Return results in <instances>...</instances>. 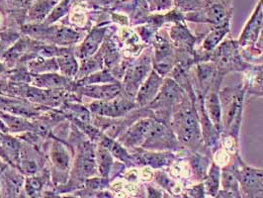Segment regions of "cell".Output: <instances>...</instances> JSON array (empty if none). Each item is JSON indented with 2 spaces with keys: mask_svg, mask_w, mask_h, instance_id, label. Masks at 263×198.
Returning <instances> with one entry per match:
<instances>
[{
  "mask_svg": "<svg viewBox=\"0 0 263 198\" xmlns=\"http://www.w3.org/2000/svg\"><path fill=\"white\" fill-rule=\"evenodd\" d=\"M171 129L181 145L192 152L207 154L208 150L204 144L200 118L194 102L187 94L175 106L171 122Z\"/></svg>",
  "mask_w": 263,
  "mask_h": 198,
  "instance_id": "6da1fadb",
  "label": "cell"
},
{
  "mask_svg": "<svg viewBox=\"0 0 263 198\" xmlns=\"http://www.w3.org/2000/svg\"><path fill=\"white\" fill-rule=\"evenodd\" d=\"M79 128L74 125L73 132L70 135V140L73 141L70 147L77 150L76 159L70 170L69 178L64 185H59L58 188L61 190L66 188V191L73 190L84 185L86 179L90 178L97 171L96 165V144L90 140H84V138H79Z\"/></svg>",
  "mask_w": 263,
  "mask_h": 198,
  "instance_id": "7a4b0ae2",
  "label": "cell"
},
{
  "mask_svg": "<svg viewBox=\"0 0 263 198\" xmlns=\"http://www.w3.org/2000/svg\"><path fill=\"white\" fill-rule=\"evenodd\" d=\"M246 92L247 87L243 83L234 87H227L220 93V98L222 99L224 107L223 131H224V136L233 137L236 140H238Z\"/></svg>",
  "mask_w": 263,
  "mask_h": 198,
  "instance_id": "3957f363",
  "label": "cell"
},
{
  "mask_svg": "<svg viewBox=\"0 0 263 198\" xmlns=\"http://www.w3.org/2000/svg\"><path fill=\"white\" fill-rule=\"evenodd\" d=\"M187 93L173 79H165L158 96L148 107L154 112V117L159 122L171 126L173 110Z\"/></svg>",
  "mask_w": 263,
  "mask_h": 198,
  "instance_id": "277c9868",
  "label": "cell"
},
{
  "mask_svg": "<svg viewBox=\"0 0 263 198\" xmlns=\"http://www.w3.org/2000/svg\"><path fill=\"white\" fill-rule=\"evenodd\" d=\"M240 47L236 41L227 40L220 44L210 56L212 62L219 71L224 77L232 71H250L261 68L263 66H253L245 62L239 53Z\"/></svg>",
  "mask_w": 263,
  "mask_h": 198,
  "instance_id": "5b68a950",
  "label": "cell"
},
{
  "mask_svg": "<svg viewBox=\"0 0 263 198\" xmlns=\"http://www.w3.org/2000/svg\"><path fill=\"white\" fill-rule=\"evenodd\" d=\"M153 59L151 52L143 53L137 60H134L126 69L122 83L123 94L135 100L139 88L153 70Z\"/></svg>",
  "mask_w": 263,
  "mask_h": 198,
  "instance_id": "8992f818",
  "label": "cell"
},
{
  "mask_svg": "<svg viewBox=\"0 0 263 198\" xmlns=\"http://www.w3.org/2000/svg\"><path fill=\"white\" fill-rule=\"evenodd\" d=\"M52 141L49 148V158L52 164V169L54 173L53 183L58 185H65L69 178L71 168V154L69 150V144L55 138L53 135L51 137Z\"/></svg>",
  "mask_w": 263,
  "mask_h": 198,
  "instance_id": "52a82bcc",
  "label": "cell"
},
{
  "mask_svg": "<svg viewBox=\"0 0 263 198\" xmlns=\"http://www.w3.org/2000/svg\"><path fill=\"white\" fill-rule=\"evenodd\" d=\"M231 170L241 185L245 196L263 198V170L247 167L238 157Z\"/></svg>",
  "mask_w": 263,
  "mask_h": 198,
  "instance_id": "ba28073f",
  "label": "cell"
},
{
  "mask_svg": "<svg viewBox=\"0 0 263 198\" xmlns=\"http://www.w3.org/2000/svg\"><path fill=\"white\" fill-rule=\"evenodd\" d=\"M136 108H140L136 101L125 96L123 93L114 99L105 101L95 100L88 105L91 114L112 119L125 117Z\"/></svg>",
  "mask_w": 263,
  "mask_h": 198,
  "instance_id": "9c48e42d",
  "label": "cell"
},
{
  "mask_svg": "<svg viewBox=\"0 0 263 198\" xmlns=\"http://www.w3.org/2000/svg\"><path fill=\"white\" fill-rule=\"evenodd\" d=\"M155 121L154 117L138 119L119 136V143L129 150L142 147Z\"/></svg>",
  "mask_w": 263,
  "mask_h": 198,
  "instance_id": "30bf717a",
  "label": "cell"
},
{
  "mask_svg": "<svg viewBox=\"0 0 263 198\" xmlns=\"http://www.w3.org/2000/svg\"><path fill=\"white\" fill-rule=\"evenodd\" d=\"M263 28L262 4L259 3L253 14L251 15L249 22L245 27L240 38L237 41L242 53L250 52L254 49L257 41L260 37Z\"/></svg>",
  "mask_w": 263,
  "mask_h": 198,
  "instance_id": "8fae6325",
  "label": "cell"
},
{
  "mask_svg": "<svg viewBox=\"0 0 263 198\" xmlns=\"http://www.w3.org/2000/svg\"><path fill=\"white\" fill-rule=\"evenodd\" d=\"M134 157L136 166H148L154 169H160L170 166L174 160L175 156L171 152H154L145 150L141 147L130 150Z\"/></svg>",
  "mask_w": 263,
  "mask_h": 198,
  "instance_id": "7c38bea8",
  "label": "cell"
},
{
  "mask_svg": "<svg viewBox=\"0 0 263 198\" xmlns=\"http://www.w3.org/2000/svg\"><path fill=\"white\" fill-rule=\"evenodd\" d=\"M77 86V85H76ZM73 92L90 97L95 100L105 101L111 100L120 96L123 93L122 83H105V84H91V85H81L77 86Z\"/></svg>",
  "mask_w": 263,
  "mask_h": 198,
  "instance_id": "4fadbf2b",
  "label": "cell"
},
{
  "mask_svg": "<svg viewBox=\"0 0 263 198\" xmlns=\"http://www.w3.org/2000/svg\"><path fill=\"white\" fill-rule=\"evenodd\" d=\"M222 81H217L204 96V106L208 117L218 132H223V113L220 98V86Z\"/></svg>",
  "mask_w": 263,
  "mask_h": 198,
  "instance_id": "5bb4252c",
  "label": "cell"
},
{
  "mask_svg": "<svg viewBox=\"0 0 263 198\" xmlns=\"http://www.w3.org/2000/svg\"><path fill=\"white\" fill-rule=\"evenodd\" d=\"M163 84V78L153 69L136 95L135 101L138 107H146L158 96Z\"/></svg>",
  "mask_w": 263,
  "mask_h": 198,
  "instance_id": "9a60e30c",
  "label": "cell"
},
{
  "mask_svg": "<svg viewBox=\"0 0 263 198\" xmlns=\"http://www.w3.org/2000/svg\"><path fill=\"white\" fill-rule=\"evenodd\" d=\"M170 37L176 51L190 53L193 57L195 53L194 47L198 41L202 39V37H195L192 35L187 27L179 22L171 28Z\"/></svg>",
  "mask_w": 263,
  "mask_h": 198,
  "instance_id": "2e32d148",
  "label": "cell"
},
{
  "mask_svg": "<svg viewBox=\"0 0 263 198\" xmlns=\"http://www.w3.org/2000/svg\"><path fill=\"white\" fill-rule=\"evenodd\" d=\"M31 83L39 88L47 89H64L67 92H73V83L70 79L65 76H61L54 73L32 75L31 74Z\"/></svg>",
  "mask_w": 263,
  "mask_h": 198,
  "instance_id": "e0dca14e",
  "label": "cell"
},
{
  "mask_svg": "<svg viewBox=\"0 0 263 198\" xmlns=\"http://www.w3.org/2000/svg\"><path fill=\"white\" fill-rule=\"evenodd\" d=\"M105 29H97L92 31L83 43L79 44L74 49V56L79 60H83L89 57H92L99 49L102 41L105 37Z\"/></svg>",
  "mask_w": 263,
  "mask_h": 198,
  "instance_id": "ac0fdd59",
  "label": "cell"
},
{
  "mask_svg": "<svg viewBox=\"0 0 263 198\" xmlns=\"http://www.w3.org/2000/svg\"><path fill=\"white\" fill-rule=\"evenodd\" d=\"M0 118L4 122L8 133L18 134V133L32 132L33 123L27 118L17 116L8 112L0 111Z\"/></svg>",
  "mask_w": 263,
  "mask_h": 198,
  "instance_id": "d6986e66",
  "label": "cell"
},
{
  "mask_svg": "<svg viewBox=\"0 0 263 198\" xmlns=\"http://www.w3.org/2000/svg\"><path fill=\"white\" fill-rule=\"evenodd\" d=\"M28 68L32 75L49 74L60 70L57 58H43L39 56L30 61Z\"/></svg>",
  "mask_w": 263,
  "mask_h": 198,
  "instance_id": "ffe728a7",
  "label": "cell"
},
{
  "mask_svg": "<svg viewBox=\"0 0 263 198\" xmlns=\"http://www.w3.org/2000/svg\"><path fill=\"white\" fill-rule=\"evenodd\" d=\"M229 31H230V20L228 18L222 25L217 26V28L212 30L206 36V38L202 44V50L207 53H212L219 46V44L228 34Z\"/></svg>",
  "mask_w": 263,
  "mask_h": 198,
  "instance_id": "44dd1931",
  "label": "cell"
},
{
  "mask_svg": "<svg viewBox=\"0 0 263 198\" xmlns=\"http://www.w3.org/2000/svg\"><path fill=\"white\" fill-rule=\"evenodd\" d=\"M96 165L97 171L102 177L109 178V175L113 171L114 160L113 156L108 149L102 145H96Z\"/></svg>",
  "mask_w": 263,
  "mask_h": 198,
  "instance_id": "7402d4cb",
  "label": "cell"
},
{
  "mask_svg": "<svg viewBox=\"0 0 263 198\" xmlns=\"http://www.w3.org/2000/svg\"><path fill=\"white\" fill-rule=\"evenodd\" d=\"M47 173H43L42 175H32L26 176L25 185H24V194L27 198H39L40 194L45 185L47 184Z\"/></svg>",
  "mask_w": 263,
  "mask_h": 198,
  "instance_id": "603a6c76",
  "label": "cell"
},
{
  "mask_svg": "<svg viewBox=\"0 0 263 198\" xmlns=\"http://www.w3.org/2000/svg\"><path fill=\"white\" fill-rule=\"evenodd\" d=\"M119 82V80L113 77V75L108 70H98L93 73L91 75L79 79L77 86L81 85H91V84H105V83H115Z\"/></svg>",
  "mask_w": 263,
  "mask_h": 198,
  "instance_id": "cb8c5ba5",
  "label": "cell"
},
{
  "mask_svg": "<svg viewBox=\"0 0 263 198\" xmlns=\"http://www.w3.org/2000/svg\"><path fill=\"white\" fill-rule=\"evenodd\" d=\"M60 70L62 71L63 76L66 78H77L79 73V65L77 58L74 57V53H69L66 56H63L60 58H57Z\"/></svg>",
  "mask_w": 263,
  "mask_h": 198,
  "instance_id": "d4e9b609",
  "label": "cell"
},
{
  "mask_svg": "<svg viewBox=\"0 0 263 198\" xmlns=\"http://www.w3.org/2000/svg\"><path fill=\"white\" fill-rule=\"evenodd\" d=\"M189 163L191 165V170H193L194 174L197 177H205L207 169L210 163V158L206 156H204L205 154H201L198 152H192L190 151L189 153Z\"/></svg>",
  "mask_w": 263,
  "mask_h": 198,
  "instance_id": "484cf974",
  "label": "cell"
},
{
  "mask_svg": "<svg viewBox=\"0 0 263 198\" xmlns=\"http://www.w3.org/2000/svg\"><path fill=\"white\" fill-rule=\"evenodd\" d=\"M220 177H221V170L219 165L213 163L211 166L210 171L207 175L206 179V192L211 197H215L218 193V189L220 186Z\"/></svg>",
  "mask_w": 263,
  "mask_h": 198,
  "instance_id": "4316f807",
  "label": "cell"
},
{
  "mask_svg": "<svg viewBox=\"0 0 263 198\" xmlns=\"http://www.w3.org/2000/svg\"><path fill=\"white\" fill-rule=\"evenodd\" d=\"M254 76L245 84L248 93L256 96H263V67L253 70Z\"/></svg>",
  "mask_w": 263,
  "mask_h": 198,
  "instance_id": "83f0119b",
  "label": "cell"
},
{
  "mask_svg": "<svg viewBox=\"0 0 263 198\" xmlns=\"http://www.w3.org/2000/svg\"><path fill=\"white\" fill-rule=\"evenodd\" d=\"M205 186L203 185H196L188 190V196L190 198H204Z\"/></svg>",
  "mask_w": 263,
  "mask_h": 198,
  "instance_id": "f1b7e54d",
  "label": "cell"
},
{
  "mask_svg": "<svg viewBox=\"0 0 263 198\" xmlns=\"http://www.w3.org/2000/svg\"><path fill=\"white\" fill-rule=\"evenodd\" d=\"M146 189H147V197L162 198V192L158 188L152 185H146Z\"/></svg>",
  "mask_w": 263,
  "mask_h": 198,
  "instance_id": "f546056e",
  "label": "cell"
},
{
  "mask_svg": "<svg viewBox=\"0 0 263 198\" xmlns=\"http://www.w3.org/2000/svg\"><path fill=\"white\" fill-rule=\"evenodd\" d=\"M217 198H234V196L233 193H231L230 191H221Z\"/></svg>",
  "mask_w": 263,
  "mask_h": 198,
  "instance_id": "4dcf8cb0",
  "label": "cell"
}]
</instances>
